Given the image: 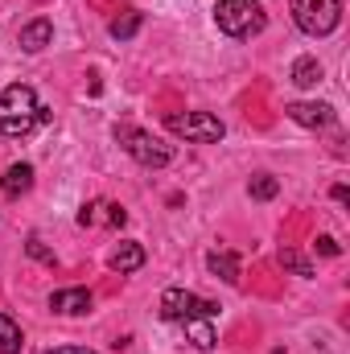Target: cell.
<instances>
[{"instance_id":"obj_1","label":"cell","mask_w":350,"mask_h":354,"mask_svg":"<svg viewBox=\"0 0 350 354\" xmlns=\"http://www.w3.org/2000/svg\"><path fill=\"white\" fill-rule=\"evenodd\" d=\"M37 124H50V111L37 103L33 87L12 83V87L0 91V132L8 140H25Z\"/></svg>"},{"instance_id":"obj_2","label":"cell","mask_w":350,"mask_h":354,"mask_svg":"<svg viewBox=\"0 0 350 354\" xmlns=\"http://www.w3.org/2000/svg\"><path fill=\"white\" fill-rule=\"evenodd\" d=\"M214 25L227 33V37H256L264 25H268V12H264L260 0H219L214 4Z\"/></svg>"},{"instance_id":"obj_3","label":"cell","mask_w":350,"mask_h":354,"mask_svg":"<svg viewBox=\"0 0 350 354\" xmlns=\"http://www.w3.org/2000/svg\"><path fill=\"white\" fill-rule=\"evenodd\" d=\"M116 140H120L124 153H128L132 161H140L145 169H165V165L174 161V149H169L165 140L149 136L145 128H128V124H120V128H116Z\"/></svg>"},{"instance_id":"obj_4","label":"cell","mask_w":350,"mask_h":354,"mask_svg":"<svg viewBox=\"0 0 350 354\" xmlns=\"http://www.w3.org/2000/svg\"><path fill=\"white\" fill-rule=\"evenodd\" d=\"M293 21L309 37H326L342 21V0H293Z\"/></svg>"},{"instance_id":"obj_5","label":"cell","mask_w":350,"mask_h":354,"mask_svg":"<svg viewBox=\"0 0 350 354\" xmlns=\"http://www.w3.org/2000/svg\"><path fill=\"white\" fill-rule=\"evenodd\" d=\"M165 128L174 132V136H185V140H194V145H214V140H223L227 136V124L219 120V115H210V111H169L165 115Z\"/></svg>"},{"instance_id":"obj_6","label":"cell","mask_w":350,"mask_h":354,"mask_svg":"<svg viewBox=\"0 0 350 354\" xmlns=\"http://www.w3.org/2000/svg\"><path fill=\"white\" fill-rule=\"evenodd\" d=\"M219 313V305L214 301H202V297H194L190 288H169L165 297H161V317L165 322H185V317H214Z\"/></svg>"},{"instance_id":"obj_7","label":"cell","mask_w":350,"mask_h":354,"mask_svg":"<svg viewBox=\"0 0 350 354\" xmlns=\"http://www.w3.org/2000/svg\"><path fill=\"white\" fill-rule=\"evenodd\" d=\"M284 111H288V120L301 124V128H330V124L338 120L330 103H288Z\"/></svg>"},{"instance_id":"obj_8","label":"cell","mask_w":350,"mask_h":354,"mask_svg":"<svg viewBox=\"0 0 350 354\" xmlns=\"http://www.w3.org/2000/svg\"><path fill=\"white\" fill-rule=\"evenodd\" d=\"M17 41H21L25 54H42V50L54 41V21H50V17H33L29 25H21V37H17Z\"/></svg>"},{"instance_id":"obj_9","label":"cell","mask_w":350,"mask_h":354,"mask_svg":"<svg viewBox=\"0 0 350 354\" xmlns=\"http://www.w3.org/2000/svg\"><path fill=\"white\" fill-rule=\"evenodd\" d=\"M50 309L62 317H83V313H91V292L87 288H58L50 297Z\"/></svg>"},{"instance_id":"obj_10","label":"cell","mask_w":350,"mask_h":354,"mask_svg":"<svg viewBox=\"0 0 350 354\" xmlns=\"http://www.w3.org/2000/svg\"><path fill=\"white\" fill-rule=\"evenodd\" d=\"M29 185H33V165H8L4 177H0V189L8 194V198H21V194H29Z\"/></svg>"},{"instance_id":"obj_11","label":"cell","mask_w":350,"mask_h":354,"mask_svg":"<svg viewBox=\"0 0 350 354\" xmlns=\"http://www.w3.org/2000/svg\"><path fill=\"white\" fill-rule=\"evenodd\" d=\"M111 272H120V276H128V272H136V268H145V248L140 243H120L116 252H111Z\"/></svg>"},{"instance_id":"obj_12","label":"cell","mask_w":350,"mask_h":354,"mask_svg":"<svg viewBox=\"0 0 350 354\" xmlns=\"http://www.w3.org/2000/svg\"><path fill=\"white\" fill-rule=\"evenodd\" d=\"M206 268H210L223 284H239V256H235V252H210V256H206Z\"/></svg>"},{"instance_id":"obj_13","label":"cell","mask_w":350,"mask_h":354,"mask_svg":"<svg viewBox=\"0 0 350 354\" xmlns=\"http://www.w3.org/2000/svg\"><path fill=\"white\" fill-rule=\"evenodd\" d=\"M181 326H185V338H190L198 351H214V342H219V338H214V326H210V317H185Z\"/></svg>"},{"instance_id":"obj_14","label":"cell","mask_w":350,"mask_h":354,"mask_svg":"<svg viewBox=\"0 0 350 354\" xmlns=\"http://www.w3.org/2000/svg\"><path fill=\"white\" fill-rule=\"evenodd\" d=\"M140 25H145V17H140L136 8H128V12H120V17L107 25V33H111L116 41H128V37H136V33H140Z\"/></svg>"},{"instance_id":"obj_15","label":"cell","mask_w":350,"mask_h":354,"mask_svg":"<svg viewBox=\"0 0 350 354\" xmlns=\"http://www.w3.org/2000/svg\"><path fill=\"white\" fill-rule=\"evenodd\" d=\"M322 75H326V71H322V62H317V58H297L288 79H293L297 87H317V83H322Z\"/></svg>"},{"instance_id":"obj_16","label":"cell","mask_w":350,"mask_h":354,"mask_svg":"<svg viewBox=\"0 0 350 354\" xmlns=\"http://www.w3.org/2000/svg\"><path fill=\"white\" fill-rule=\"evenodd\" d=\"M21 326L8 313H0V354H21Z\"/></svg>"},{"instance_id":"obj_17","label":"cell","mask_w":350,"mask_h":354,"mask_svg":"<svg viewBox=\"0 0 350 354\" xmlns=\"http://www.w3.org/2000/svg\"><path fill=\"white\" fill-rule=\"evenodd\" d=\"M248 194H252L256 202H272V198L280 194V181H276L272 174H256L252 181H248Z\"/></svg>"},{"instance_id":"obj_18","label":"cell","mask_w":350,"mask_h":354,"mask_svg":"<svg viewBox=\"0 0 350 354\" xmlns=\"http://www.w3.org/2000/svg\"><path fill=\"white\" fill-rule=\"evenodd\" d=\"M280 268H288V272H297V276H305V280L317 276V268L309 264L301 252H293V248H280Z\"/></svg>"},{"instance_id":"obj_19","label":"cell","mask_w":350,"mask_h":354,"mask_svg":"<svg viewBox=\"0 0 350 354\" xmlns=\"http://www.w3.org/2000/svg\"><path fill=\"white\" fill-rule=\"evenodd\" d=\"M313 248H317V256H342V243H338L334 235H317Z\"/></svg>"},{"instance_id":"obj_20","label":"cell","mask_w":350,"mask_h":354,"mask_svg":"<svg viewBox=\"0 0 350 354\" xmlns=\"http://www.w3.org/2000/svg\"><path fill=\"white\" fill-rule=\"evenodd\" d=\"M29 256H33V260H42V264H54V252H46V248H42V239H29Z\"/></svg>"},{"instance_id":"obj_21","label":"cell","mask_w":350,"mask_h":354,"mask_svg":"<svg viewBox=\"0 0 350 354\" xmlns=\"http://www.w3.org/2000/svg\"><path fill=\"white\" fill-rule=\"evenodd\" d=\"M107 223H111V227H124V223H128L124 206H107Z\"/></svg>"},{"instance_id":"obj_22","label":"cell","mask_w":350,"mask_h":354,"mask_svg":"<svg viewBox=\"0 0 350 354\" xmlns=\"http://www.w3.org/2000/svg\"><path fill=\"white\" fill-rule=\"evenodd\" d=\"M95 210H99L95 202H87V206L79 210V227H91V223H95Z\"/></svg>"},{"instance_id":"obj_23","label":"cell","mask_w":350,"mask_h":354,"mask_svg":"<svg viewBox=\"0 0 350 354\" xmlns=\"http://www.w3.org/2000/svg\"><path fill=\"white\" fill-rule=\"evenodd\" d=\"M46 354H95V351H83V346H58V351H46Z\"/></svg>"},{"instance_id":"obj_24","label":"cell","mask_w":350,"mask_h":354,"mask_svg":"<svg viewBox=\"0 0 350 354\" xmlns=\"http://www.w3.org/2000/svg\"><path fill=\"white\" fill-rule=\"evenodd\" d=\"M272 354H284V351H272Z\"/></svg>"}]
</instances>
